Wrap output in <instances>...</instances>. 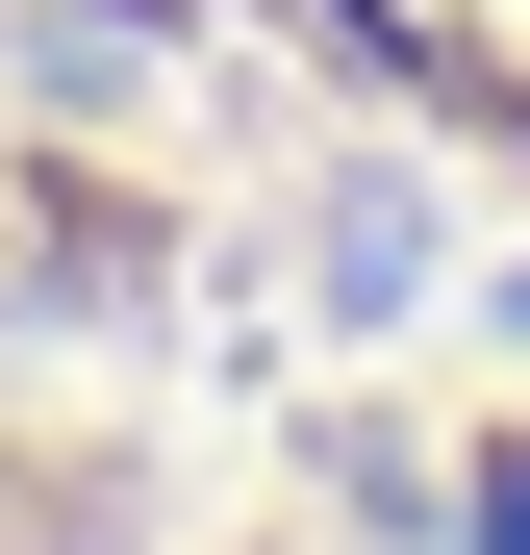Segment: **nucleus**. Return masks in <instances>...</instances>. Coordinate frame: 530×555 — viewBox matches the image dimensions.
Listing matches in <instances>:
<instances>
[{
	"mask_svg": "<svg viewBox=\"0 0 530 555\" xmlns=\"http://www.w3.org/2000/svg\"><path fill=\"white\" fill-rule=\"evenodd\" d=\"M328 278H353V304H404V278H429V203H404V177H353V203H328Z\"/></svg>",
	"mask_w": 530,
	"mask_h": 555,
	"instance_id": "1",
	"label": "nucleus"
}]
</instances>
